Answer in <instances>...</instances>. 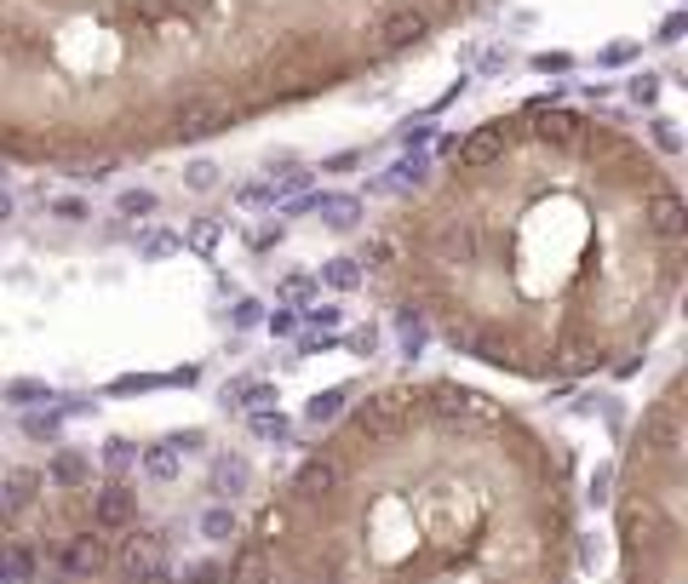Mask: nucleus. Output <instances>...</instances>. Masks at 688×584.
Masks as SVG:
<instances>
[{"label":"nucleus","mask_w":688,"mask_h":584,"mask_svg":"<svg viewBox=\"0 0 688 584\" xmlns=\"http://www.w3.org/2000/svg\"><path fill=\"white\" fill-rule=\"evenodd\" d=\"M431 12L419 7V0H396V7H385L373 18V29H367V47L378 52V58H396V52H407V47H419L425 34H431Z\"/></svg>","instance_id":"1"},{"label":"nucleus","mask_w":688,"mask_h":584,"mask_svg":"<svg viewBox=\"0 0 688 584\" xmlns=\"http://www.w3.org/2000/svg\"><path fill=\"white\" fill-rule=\"evenodd\" d=\"M407 430V396L385 390V396H367L356 412H351V441L362 447H378V441H396Z\"/></svg>","instance_id":"2"},{"label":"nucleus","mask_w":688,"mask_h":584,"mask_svg":"<svg viewBox=\"0 0 688 584\" xmlns=\"http://www.w3.org/2000/svg\"><path fill=\"white\" fill-rule=\"evenodd\" d=\"M235 115V103L224 92H201V98H184L179 110H172V137L179 144H201V137H219Z\"/></svg>","instance_id":"3"},{"label":"nucleus","mask_w":688,"mask_h":584,"mask_svg":"<svg viewBox=\"0 0 688 584\" xmlns=\"http://www.w3.org/2000/svg\"><path fill=\"white\" fill-rule=\"evenodd\" d=\"M619 539H626L631 556H654V550L677 544V510H648V504H626L619 510Z\"/></svg>","instance_id":"4"},{"label":"nucleus","mask_w":688,"mask_h":584,"mask_svg":"<svg viewBox=\"0 0 688 584\" xmlns=\"http://www.w3.org/2000/svg\"><path fill=\"white\" fill-rule=\"evenodd\" d=\"M287 493L304 499V504H327V499H338V493H344V459H338V453H310V459L293 470Z\"/></svg>","instance_id":"5"},{"label":"nucleus","mask_w":688,"mask_h":584,"mask_svg":"<svg viewBox=\"0 0 688 584\" xmlns=\"http://www.w3.org/2000/svg\"><path fill=\"white\" fill-rule=\"evenodd\" d=\"M528 121H534V137H539V144H550V150H579V144H585V121H579V110H563L557 98L528 103Z\"/></svg>","instance_id":"6"},{"label":"nucleus","mask_w":688,"mask_h":584,"mask_svg":"<svg viewBox=\"0 0 688 584\" xmlns=\"http://www.w3.org/2000/svg\"><path fill=\"white\" fill-rule=\"evenodd\" d=\"M87 522H92L98 533H127V527H138V493L127 488V481H103V488L92 493V504H87Z\"/></svg>","instance_id":"7"},{"label":"nucleus","mask_w":688,"mask_h":584,"mask_svg":"<svg viewBox=\"0 0 688 584\" xmlns=\"http://www.w3.org/2000/svg\"><path fill=\"white\" fill-rule=\"evenodd\" d=\"M643 224H648V235L654 240H666V247H677V240L688 235V201L671 189V184H660L648 201H643Z\"/></svg>","instance_id":"8"},{"label":"nucleus","mask_w":688,"mask_h":584,"mask_svg":"<svg viewBox=\"0 0 688 584\" xmlns=\"http://www.w3.org/2000/svg\"><path fill=\"white\" fill-rule=\"evenodd\" d=\"M58 567H63V578H98L103 567H110V544H103V533L81 527V533H69L58 544Z\"/></svg>","instance_id":"9"},{"label":"nucleus","mask_w":688,"mask_h":584,"mask_svg":"<svg viewBox=\"0 0 688 584\" xmlns=\"http://www.w3.org/2000/svg\"><path fill=\"white\" fill-rule=\"evenodd\" d=\"M643 441L654 447V453L677 459V441H682V407H677V390H666L660 401L648 407V419H643Z\"/></svg>","instance_id":"10"},{"label":"nucleus","mask_w":688,"mask_h":584,"mask_svg":"<svg viewBox=\"0 0 688 584\" xmlns=\"http://www.w3.org/2000/svg\"><path fill=\"white\" fill-rule=\"evenodd\" d=\"M494 161H505V126H499V121H488V126H476V132H465V137H459L454 166L482 172V166H494Z\"/></svg>","instance_id":"11"},{"label":"nucleus","mask_w":688,"mask_h":584,"mask_svg":"<svg viewBox=\"0 0 688 584\" xmlns=\"http://www.w3.org/2000/svg\"><path fill=\"white\" fill-rule=\"evenodd\" d=\"M476 224H442L436 235H431V258L436 264H454V269H471L482 253H476Z\"/></svg>","instance_id":"12"},{"label":"nucleus","mask_w":688,"mask_h":584,"mask_svg":"<svg viewBox=\"0 0 688 584\" xmlns=\"http://www.w3.org/2000/svg\"><path fill=\"white\" fill-rule=\"evenodd\" d=\"M155 567H166V544H161V533H132V539L121 544V573H127L132 584H144Z\"/></svg>","instance_id":"13"},{"label":"nucleus","mask_w":688,"mask_h":584,"mask_svg":"<svg viewBox=\"0 0 688 584\" xmlns=\"http://www.w3.org/2000/svg\"><path fill=\"white\" fill-rule=\"evenodd\" d=\"M34 504H41V470L18 464V470H7V475H0V510H7L12 522H18L23 510H34Z\"/></svg>","instance_id":"14"},{"label":"nucleus","mask_w":688,"mask_h":584,"mask_svg":"<svg viewBox=\"0 0 688 584\" xmlns=\"http://www.w3.org/2000/svg\"><path fill=\"white\" fill-rule=\"evenodd\" d=\"M206 481H213L219 504H235L241 493L253 488V464L241 459V453H213V475H206Z\"/></svg>","instance_id":"15"},{"label":"nucleus","mask_w":688,"mask_h":584,"mask_svg":"<svg viewBox=\"0 0 688 584\" xmlns=\"http://www.w3.org/2000/svg\"><path fill=\"white\" fill-rule=\"evenodd\" d=\"M224 584H275V556L264 544H241L235 562L224 567Z\"/></svg>","instance_id":"16"},{"label":"nucleus","mask_w":688,"mask_h":584,"mask_svg":"<svg viewBox=\"0 0 688 584\" xmlns=\"http://www.w3.org/2000/svg\"><path fill=\"white\" fill-rule=\"evenodd\" d=\"M34 567H41V550L29 539H0V584H34Z\"/></svg>","instance_id":"17"},{"label":"nucleus","mask_w":688,"mask_h":584,"mask_svg":"<svg viewBox=\"0 0 688 584\" xmlns=\"http://www.w3.org/2000/svg\"><path fill=\"white\" fill-rule=\"evenodd\" d=\"M138 470H144L155 488H172V481L184 475V453H179L172 441H150L144 453H138Z\"/></svg>","instance_id":"18"},{"label":"nucleus","mask_w":688,"mask_h":584,"mask_svg":"<svg viewBox=\"0 0 688 584\" xmlns=\"http://www.w3.org/2000/svg\"><path fill=\"white\" fill-rule=\"evenodd\" d=\"M316 213H322V224H327L333 235H351V229H362V201H356V195H344V189L322 195V201H316Z\"/></svg>","instance_id":"19"},{"label":"nucleus","mask_w":688,"mask_h":584,"mask_svg":"<svg viewBox=\"0 0 688 584\" xmlns=\"http://www.w3.org/2000/svg\"><path fill=\"white\" fill-rule=\"evenodd\" d=\"M47 475L58 481V488H81V481L92 475V453H81V447H58L52 464H47Z\"/></svg>","instance_id":"20"},{"label":"nucleus","mask_w":688,"mask_h":584,"mask_svg":"<svg viewBox=\"0 0 688 584\" xmlns=\"http://www.w3.org/2000/svg\"><path fill=\"white\" fill-rule=\"evenodd\" d=\"M58 436H63V412L58 407H23V441L58 447Z\"/></svg>","instance_id":"21"},{"label":"nucleus","mask_w":688,"mask_h":584,"mask_svg":"<svg viewBox=\"0 0 688 584\" xmlns=\"http://www.w3.org/2000/svg\"><path fill=\"white\" fill-rule=\"evenodd\" d=\"M362 275H367V269H362L356 258H344V253H338V258L322 264L316 287H322V293H356V287H362Z\"/></svg>","instance_id":"22"},{"label":"nucleus","mask_w":688,"mask_h":584,"mask_svg":"<svg viewBox=\"0 0 688 584\" xmlns=\"http://www.w3.org/2000/svg\"><path fill=\"white\" fill-rule=\"evenodd\" d=\"M275 401V385L270 378H235V385L224 390V407H247V412H259V407H270Z\"/></svg>","instance_id":"23"},{"label":"nucleus","mask_w":688,"mask_h":584,"mask_svg":"<svg viewBox=\"0 0 688 584\" xmlns=\"http://www.w3.org/2000/svg\"><path fill=\"white\" fill-rule=\"evenodd\" d=\"M396 332H402V356H407V361H413V356H419L425 344H431V327H425V316H419L413 304H402V309H396Z\"/></svg>","instance_id":"24"},{"label":"nucleus","mask_w":688,"mask_h":584,"mask_svg":"<svg viewBox=\"0 0 688 584\" xmlns=\"http://www.w3.org/2000/svg\"><path fill=\"white\" fill-rule=\"evenodd\" d=\"M425 407L436 412V419H459L465 407H476V396L459 390V385H431V390H425Z\"/></svg>","instance_id":"25"},{"label":"nucleus","mask_w":688,"mask_h":584,"mask_svg":"<svg viewBox=\"0 0 688 584\" xmlns=\"http://www.w3.org/2000/svg\"><path fill=\"white\" fill-rule=\"evenodd\" d=\"M235 533H241V515H235V504H213V510H201V539L230 544Z\"/></svg>","instance_id":"26"},{"label":"nucleus","mask_w":688,"mask_h":584,"mask_svg":"<svg viewBox=\"0 0 688 584\" xmlns=\"http://www.w3.org/2000/svg\"><path fill=\"white\" fill-rule=\"evenodd\" d=\"M179 247H184L179 229H144V235H138V258H144V264H161V258H172Z\"/></svg>","instance_id":"27"},{"label":"nucleus","mask_w":688,"mask_h":584,"mask_svg":"<svg viewBox=\"0 0 688 584\" xmlns=\"http://www.w3.org/2000/svg\"><path fill=\"white\" fill-rule=\"evenodd\" d=\"M344 407H351V396H344V390H322V396H310V401H304V424H316V430H322V424L338 419Z\"/></svg>","instance_id":"28"},{"label":"nucleus","mask_w":688,"mask_h":584,"mask_svg":"<svg viewBox=\"0 0 688 584\" xmlns=\"http://www.w3.org/2000/svg\"><path fill=\"white\" fill-rule=\"evenodd\" d=\"M247 430H253L259 441H275V447H282V441L293 436L287 412H275V407H259V412H247Z\"/></svg>","instance_id":"29"},{"label":"nucleus","mask_w":688,"mask_h":584,"mask_svg":"<svg viewBox=\"0 0 688 584\" xmlns=\"http://www.w3.org/2000/svg\"><path fill=\"white\" fill-rule=\"evenodd\" d=\"M155 206H161L155 189H121V195H115V213H121V218H150Z\"/></svg>","instance_id":"30"},{"label":"nucleus","mask_w":688,"mask_h":584,"mask_svg":"<svg viewBox=\"0 0 688 584\" xmlns=\"http://www.w3.org/2000/svg\"><path fill=\"white\" fill-rule=\"evenodd\" d=\"M275 539H287V510H282V504H264V510H259V539H253V544L270 550Z\"/></svg>","instance_id":"31"},{"label":"nucleus","mask_w":688,"mask_h":584,"mask_svg":"<svg viewBox=\"0 0 688 584\" xmlns=\"http://www.w3.org/2000/svg\"><path fill=\"white\" fill-rule=\"evenodd\" d=\"M219 178H224V172H219V161H190V166H184V189H195V195L219 189Z\"/></svg>","instance_id":"32"},{"label":"nucleus","mask_w":688,"mask_h":584,"mask_svg":"<svg viewBox=\"0 0 688 584\" xmlns=\"http://www.w3.org/2000/svg\"><path fill=\"white\" fill-rule=\"evenodd\" d=\"M7 401H18V407H41V401H52V385H41V378H18V385H7Z\"/></svg>","instance_id":"33"},{"label":"nucleus","mask_w":688,"mask_h":584,"mask_svg":"<svg viewBox=\"0 0 688 584\" xmlns=\"http://www.w3.org/2000/svg\"><path fill=\"white\" fill-rule=\"evenodd\" d=\"M34 52V34L18 23H0V58H29Z\"/></svg>","instance_id":"34"},{"label":"nucleus","mask_w":688,"mask_h":584,"mask_svg":"<svg viewBox=\"0 0 688 584\" xmlns=\"http://www.w3.org/2000/svg\"><path fill=\"white\" fill-rule=\"evenodd\" d=\"M127 464H138V447L132 441H103V470H110V481H121Z\"/></svg>","instance_id":"35"},{"label":"nucleus","mask_w":688,"mask_h":584,"mask_svg":"<svg viewBox=\"0 0 688 584\" xmlns=\"http://www.w3.org/2000/svg\"><path fill=\"white\" fill-rule=\"evenodd\" d=\"M626 98L637 103V110H654V103H660V75H648V69H643V75H631Z\"/></svg>","instance_id":"36"},{"label":"nucleus","mask_w":688,"mask_h":584,"mask_svg":"<svg viewBox=\"0 0 688 584\" xmlns=\"http://www.w3.org/2000/svg\"><path fill=\"white\" fill-rule=\"evenodd\" d=\"M47 213L63 218V224H87V218H92V206H87L81 195H58V201H47Z\"/></svg>","instance_id":"37"},{"label":"nucleus","mask_w":688,"mask_h":584,"mask_svg":"<svg viewBox=\"0 0 688 584\" xmlns=\"http://www.w3.org/2000/svg\"><path fill=\"white\" fill-rule=\"evenodd\" d=\"M235 201L247 206V213H264V206H275V189H270V178H253V184L235 189Z\"/></svg>","instance_id":"38"},{"label":"nucleus","mask_w":688,"mask_h":584,"mask_svg":"<svg viewBox=\"0 0 688 584\" xmlns=\"http://www.w3.org/2000/svg\"><path fill=\"white\" fill-rule=\"evenodd\" d=\"M356 264H362V269H391V264H396V240H391V235L367 240V253H362Z\"/></svg>","instance_id":"39"},{"label":"nucleus","mask_w":688,"mask_h":584,"mask_svg":"<svg viewBox=\"0 0 688 584\" xmlns=\"http://www.w3.org/2000/svg\"><path fill=\"white\" fill-rule=\"evenodd\" d=\"M270 189H275V206H282V201H293V195H304V189H310V172H304V166H293V172H282V178H270Z\"/></svg>","instance_id":"40"},{"label":"nucleus","mask_w":688,"mask_h":584,"mask_svg":"<svg viewBox=\"0 0 688 584\" xmlns=\"http://www.w3.org/2000/svg\"><path fill=\"white\" fill-rule=\"evenodd\" d=\"M213 240H219V218H195L190 235H184V247H195V253L206 258V253H213Z\"/></svg>","instance_id":"41"},{"label":"nucleus","mask_w":688,"mask_h":584,"mask_svg":"<svg viewBox=\"0 0 688 584\" xmlns=\"http://www.w3.org/2000/svg\"><path fill=\"white\" fill-rule=\"evenodd\" d=\"M166 378H155V372H127V378H115L110 385V396H138V390H161Z\"/></svg>","instance_id":"42"},{"label":"nucleus","mask_w":688,"mask_h":584,"mask_svg":"<svg viewBox=\"0 0 688 584\" xmlns=\"http://www.w3.org/2000/svg\"><path fill=\"white\" fill-rule=\"evenodd\" d=\"M528 69H539V75H568V69H574V52H534Z\"/></svg>","instance_id":"43"},{"label":"nucleus","mask_w":688,"mask_h":584,"mask_svg":"<svg viewBox=\"0 0 688 584\" xmlns=\"http://www.w3.org/2000/svg\"><path fill=\"white\" fill-rule=\"evenodd\" d=\"M316 293H322L316 275H287V281H282V298H287V304H310Z\"/></svg>","instance_id":"44"},{"label":"nucleus","mask_w":688,"mask_h":584,"mask_svg":"<svg viewBox=\"0 0 688 584\" xmlns=\"http://www.w3.org/2000/svg\"><path fill=\"white\" fill-rule=\"evenodd\" d=\"M631 58H643V47H637V41H608V47L597 52V63H603V69H619V63H631Z\"/></svg>","instance_id":"45"},{"label":"nucleus","mask_w":688,"mask_h":584,"mask_svg":"<svg viewBox=\"0 0 688 584\" xmlns=\"http://www.w3.org/2000/svg\"><path fill=\"white\" fill-rule=\"evenodd\" d=\"M264 321V309L253 304V298H235V309H230V327L235 332H247V327H259Z\"/></svg>","instance_id":"46"},{"label":"nucleus","mask_w":688,"mask_h":584,"mask_svg":"<svg viewBox=\"0 0 688 584\" xmlns=\"http://www.w3.org/2000/svg\"><path fill=\"white\" fill-rule=\"evenodd\" d=\"M179 584H224V567L219 562H190Z\"/></svg>","instance_id":"47"},{"label":"nucleus","mask_w":688,"mask_h":584,"mask_svg":"<svg viewBox=\"0 0 688 584\" xmlns=\"http://www.w3.org/2000/svg\"><path fill=\"white\" fill-rule=\"evenodd\" d=\"M264 327H270V338H293L299 332V316H293V309H270Z\"/></svg>","instance_id":"48"},{"label":"nucleus","mask_w":688,"mask_h":584,"mask_svg":"<svg viewBox=\"0 0 688 584\" xmlns=\"http://www.w3.org/2000/svg\"><path fill=\"white\" fill-rule=\"evenodd\" d=\"M344 350H351V356H373L378 350V327H356L351 338H344Z\"/></svg>","instance_id":"49"},{"label":"nucleus","mask_w":688,"mask_h":584,"mask_svg":"<svg viewBox=\"0 0 688 584\" xmlns=\"http://www.w3.org/2000/svg\"><path fill=\"white\" fill-rule=\"evenodd\" d=\"M282 235H287V224H259V229H253V253L282 247Z\"/></svg>","instance_id":"50"},{"label":"nucleus","mask_w":688,"mask_h":584,"mask_svg":"<svg viewBox=\"0 0 688 584\" xmlns=\"http://www.w3.org/2000/svg\"><path fill=\"white\" fill-rule=\"evenodd\" d=\"M510 63H516V58H510V47H488V52H482V75H505Z\"/></svg>","instance_id":"51"},{"label":"nucleus","mask_w":688,"mask_h":584,"mask_svg":"<svg viewBox=\"0 0 688 584\" xmlns=\"http://www.w3.org/2000/svg\"><path fill=\"white\" fill-rule=\"evenodd\" d=\"M316 201H322V189H304V195L282 201V213H287V218H304V213H316Z\"/></svg>","instance_id":"52"},{"label":"nucleus","mask_w":688,"mask_h":584,"mask_svg":"<svg viewBox=\"0 0 688 584\" xmlns=\"http://www.w3.org/2000/svg\"><path fill=\"white\" fill-rule=\"evenodd\" d=\"M293 166H299V155H293V150H275V155L264 161V172H270V178H282V172H293Z\"/></svg>","instance_id":"53"},{"label":"nucleus","mask_w":688,"mask_h":584,"mask_svg":"<svg viewBox=\"0 0 688 584\" xmlns=\"http://www.w3.org/2000/svg\"><path fill=\"white\" fill-rule=\"evenodd\" d=\"M654 144H660V150H682V137H677L671 121H654Z\"/></svg>","instance_id":"54"},{"label":"nucleus","mask_w":688,"mask_h":584,"mask_svg":"<svg viewBox=\"0 0 688 584\" xmlns=\"http://www.w3.org/2000/svg\"><path fill=\"white\" fill-rule=\"evenodd\" d=\"M362 166V150H338V155H327V172H356Z\"/></svg>","instance_id":"55"},{"label":"nucleus","mask_w":688,"mask_h":584,"mask_svg":"<svg viewBox=\"0 0 688 584\" xmlns=\"http://www.w3.org/2000/svg\"><path fill=\"white\" fill-rule=\"evenodd\" d=\"M682 29H688V18H682V12H671V18L660 23V41H666V47H671V41H682Z\"/></svg>","instance_id":"56"},{"label":"nucleus","mask_w":688,"mask_h":584,"mask_svg":"<svg viewBox=\"0 0 688 584\" xmlns=\"http://www.w3.org/2000/svg\"><path fill=\"white\" fill-rule=\"evenodd\" d=\"M172 447H179V453H195V447H206L195 430H179V436H172Z\"/></svg>","instance_id":"57"},{"label":"nucleus","mask_w":688,"mask_h":584,"mask_svg":"<svg viewBox=\"0 0 688 584\" xmlns=\"http://www.w3.org/2000/svg\"><path fill=\"white\" fill-rule=\"evenodd\" d=\"M310 327H316V332H322V327H338V309H316V316H310Z\"/></svg>","instance_id":"58"},{"label":"nucleus","mask_w":688,"mask_h":584,"mask_svg":"<svg viewBox=\"0 0 688 584\" xmlns=\"http://www.w3.org/2000/svg\"><path fill=\"white\" fill-rule=\"evenodd\" d=\"M12 213H18V201H12V195H7V189H0V224H7V218H12Z\"/></svg>","instance_id":"59"},{"label":"nucleus","mask_w":688,"mask_h":584,"mask_svg":"<svg viewBox=\"0 0 688 584\" xmlns=\"http://www.w3.org/2000/svg\"><path fill=\"white\" fill-rule=\"evenodd\" d=\"M7 527H12V515H7V510H0V539H7Z\"/></svg>","instance_id":"60"},{"label":"nucleus","mask_w":688,"mask_h":584,"mask_svg":"<svg viewBox=\"0 0 688 584\" xmlns=\"http://www.w3.org/2000/svg\"><path fill=\"white\" fill-rule=\"evenodd\" d=\"M47 584H69V578H47Z\"/></svg>","instance_id":"61"}]
</instances>
